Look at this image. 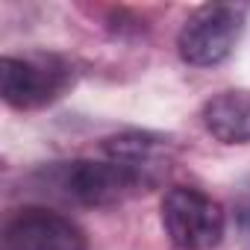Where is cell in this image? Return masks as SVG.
Returning a JSON list of instances; mask_svg holds the SVG:
<instances>
[{"instance_id":"6da1fadb","label":"cell","mask_w":250,"mask_h":250,"mask_svg":"<svg viewBox=\"0 0 250 250\" xmlns=\"http://www.w3.org/2000/svg\"><path fill=\"white\" fill-rule=\"evenodd\" d=\"M30 183L62 203L71 206H118L130 197H139L153 188L150 180L130 171L127 165L112 162V159H68V162H50L39 168Z\"/></svg>"},{"instance_id":"7a4b0ae2","label":"cell","mask_w":250,"mask_h":250,"mask_svg":"<svg viewBox=\"0 0 250 250\" xmlns=\"http://www.w3.org/2000/svg\"><path fill=\"white\" fill-rule=\"evenodd\" d=\"M77 80L74 65L59 53H24L0 59V94L6 106L33 112L56 103Z\"/></svg>"},{"instance_id":"3957f363","label":"cell","mask_w":250,"mask_h":250,"mask_svg":"<svg viewBox=\"0 0 250 250\" xmlns=\"http://www.w3.org/2000/svg\"><path fill=\"white\" fill-rule=\"evenodd\" d=\"M247 3H203L177 33V53L191 68L221 65L238 44L247 24Z\"/></svg>"},{"instance_id":"277c9868","label":"cell","mask_w":250,"mask_h":250,"mask_svg":"<svg viewBox=\"0 0 250 250\" xmlns=\"http://www.w3.org/2000/svg\"><path fill=\"white\" fill-rule=\"evenodd\" d=\"M162 227L180 250H212L221 244L227 215L218 200L191 186H174L162 197Z\"/></svg>"},{"instance_id":"5b68a950","label":"cell","mask_w":250,"mask_h":250,"mask_svg":"<svg viewBox=\"0 0 250 250\" xmlns=\"http://www.w3.org/2000/svg\"><path fill=\"white\" fill-rule=\"evenodd\" d=\"M3 250H88L85 232L44 206H24L3 224Z\"/></svg>"},{"instance_id":"8992f818","label":"cell","mask_w":250,"mask_h":250,"mask_svg":"<svg viewBox=\"0 0 250 250\" xmlns=\"http://www.w3.org/2000/svg\"><path fill=\"white\" fill-rule=\"evenodd\" d=\"M103 156L127 165L130 171H136L145 180H150L153 186H159V180L168 174V168L177 159V147L168 136L147 133V130H130V133L106 139Z\"/></svg>"},{"instance_id":"52a82bcc","label":"cell","mask_w":250,"mask_h":250,"mask_svg":"<svg viewBox=\"0 0 250 250\" xmlns=\"http://www.w3.org/2000/svg\"><path fill=\"white\" fill-rule=\"evenodd\" d=\"M200 121L221 145H250V88L212 94L200 109Z\"/></svg>"},{"instance_id":"ba28073f","label":"cell","mask_w":250,"mask_h":250,"mask_svg":"<svg viewBox=\"0 0 250 250\" xmlns=\"http://www.w3.org/2000/svg\"><path fill=\"white\" fill-rule=\"evenodd\" d=\"M235 232H238V238H241V247L244 250H250V183L238 191V197H235Z\"/></svg>"}]
</instances>
